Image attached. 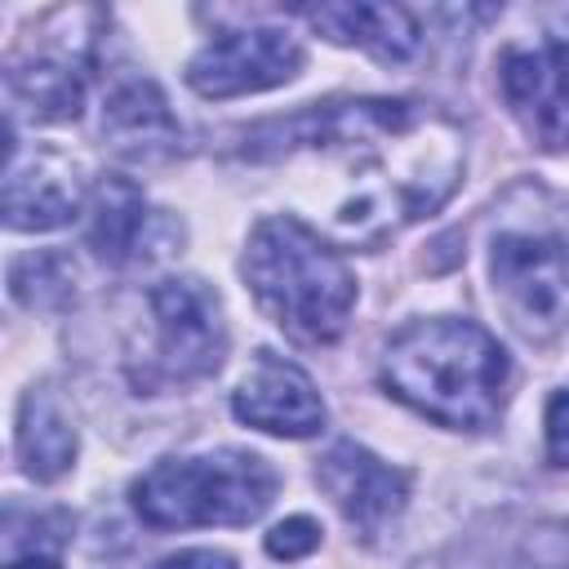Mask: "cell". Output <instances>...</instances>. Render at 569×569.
<instances>
[{
	"instance_id": "12",
	"label": "cell",
	"mask_w": 569,
	"mask_h": 569,
	"mask_svg": "<svg viewBox=\"0 0 569 569\" xmlns=\"http://www.w3.org/2000/svg\"><path fill=\"white\" fill-rule=\"evenodd\" d=\"M231 413L267 436H284V440H307L325 427V400L316 391V382L307 378V369H298L293 360L276 356V351H258L249 373L240 378L236 396H231Z\"/></svg>"
},
{
	"instance_id": "13",
	"label": "cell",
	"mask_w": 569,
	"mask_h": 569,
	"mask_svg": "<svg viewBox=\"0 0 569 569\" xmlns=\"http://www.w3.org/2000/svg\"><path fill=\"white\" fill-rule=\"evenodd\" d=\"M102 138L129 164H156L178 156L182 147V129L169 111V98L147 76H129L111 84L102 102Z\"/></svg>"
},
{
	"instance_id": "18",
	"label": "cell",
	"mask_w": 569,
	"mask_h": 569,
	"mask_svg": "<svg viewBox=\"0 0 569 569\" xmlns=\"http://www.w3.org/2000/svg\"><path fill=\"white\" fill-rule=\"evenodd\" d=\"M502 569H569V520H542L525 529Z\"/></svg>"
},
{
	"instance_id": "4",
	"label": "cell",
	"mask_w": 569,
	"mask_h": 569,
	"mask_svg": "<svg viewBox=\"0 0 569 569\" xmlns=\"http://www.w3.org/2000/svg\"><path fill=\"white\" fill-rule=\"evenodd\" d=\"M276 471L262 453L213 449L187 458H160L129 489L133 511L151 529H204L249 525L276 498Z\"/></svg>"
},
{
	"instance_id": "20",
	"label": "cell",
	"mask_w": 569,
	"mask_h": 569,
	"mask_svg": "<svg viewBox=\"0 0 569 569\" xmlns=\"http://www.w3.org/2000/svg\"><path fill=\"white\" fill-rule=\"evenodd\" d=\"M542 431H547V462L551 467H569V391H556L547 400Z\"/></svg>"
},
{
	"instance_id": "19",
	"label": "cell",
	"mask_w": 569,
	"mask_h": 569,
	"mask_svg": "<svg viewBox=\"0 0 569 569\" xmlns=\"http://www.w3.org/2000/svg\"><path fill=\"white\" fill-rule=\"evenodd\" d=\"M320 547V525L311 516H289L267 533V551L276 560H302Z\"/></svg>"
},
{
	"instance_id": "6",
	"label": "cell",
	"mask_w": 569,
	"mask_h": 569,
	"mask_svg": "<svg viewBox=\"0 0 569 569\" xmlns=\"http://www.w3.org/2000/svg\"><path fill=\"white\" fill-rule=\"evenodd\" d=\"M489 276L511 325L547 342L569 325V240L556 231H502L489 244Z\"/></svg>"
},
{
	"instance_id": "1",
	"label": "cell",
	"mask_w": 569,
	"mask_h": 569,
	"mask_svg": "<svg viewBox=\"0 0 569 569\" xmlns=\"http://www.w3.org/2000/svg\"><path fill=\"white\" fill-rule=\"evenodd\" d=\"M249 160H320L333 187L325 227L351 244H382L436 213L462 182V138L449 116L413 98H333L244 129Z\"/></svg>"
},
{
	"instance_id": "14",
	"label": "cell",
	"mask_w": 569,
	"mask_h": 569,
	"mask_svg": "<svg viewBox=\"0 0 569 569\" xmlns=\"http://www.w3.org/2000/svg\"><path fill=\"white\" fill-rule=\"evenodd\" d=\"M93 49L89 40H67L58 49H27L9 62V98L36 120H76L89 89Z\"/></svg>"
},
{
	"instance_id": "5",
	"label": "cell",
	"mask_w": 569,
	"mask_h": 569,
	"mask_svg": "<svg viewBox=\"0 0 569 569\" xmlns=\"http://www.w3.org/2000/svg\"><path fill=\"white\" fill-rule=\"evenodd\" d=\"M227 360V320L218 293L196 276H169L147 293V338L129 351L138 391H169L218 373Z\"/></svg>"
},
{
	"instance_id": "11",
	"label": "cell",
	"mask_w": 569,
	"mask_h": 569,
	"mask_svg": "<svg viewBox=\"0 0 569 569\" xmlns=\"http://www.w3.org/2000/svg\"><path fill=\"white\" fill-rule=\"evenodd\" d=\"M89 187L84 169L62 151H22L9 129V160H4V222L13 231H49L80 213Z\"/></svg>"
},
{
	"instance_id": "16",
	"label": "cell",
	"mask_w": 569,
	"mask_h": 569,
	"mask_svg": "<svg viewBox=\"0 0 569 569\" xmlns=\"http://www.w3.org/2000/svg\"><path fill=\"white\" fill-rule=\"evenodd\" d=\"M18 462L31 480H58L76 462V422L62 409V400L49 387H31L18 405V431H13Z\"/></svg>"
},
{
	"instance_id": "3",
	"label": "cell",
	"mask_w": 569,
	"mask_h": 569,
	"mask_svg": "<svg viewBox=\"0 0 569 569\" xmlns=\"http://www.w3.org/2000/svg\"><path fill=\"white\" fill-rule=\"evenodd\" d=\"M240 276L253 302L307 347H325L347 329L356 307L351 262L302 218H262L240 258Z\"/></svg>"
},
{
	"instance_id": "2",
	"label": "cell",
	"mask_w": 569,
	"mask_h": 569,
	"mask_svg": "<svg viewBox=\"0 0 569 569\" xmlns=\"http://www.w3.org/2000/svg\"><path fill=\"white\" fill-rule=\"evenodd\" d=\"M378 378L427 422L449 431H485L502 418L511 360L476 320L431 316L405 325L387 342Z\"/></svg>"
},
{
	"instance_id": "9",
	"label": "cell",
	"mask_w": 569,
	"mask_h": 569,
	"mask_svg": "<svg viewBox=\"0 0 569 569\" xmlns=\"http://www.w3.org/2000/svg\"><path fill=\"white\" fill-rule=\"evenodd\" d=\"M316 485L365 542H378L409 507V471L382 462L356 440H338L325 449V458L316 462Z\"/></svg>"
},
{
	"instance_id": "22",
	"label": "cell",
	"mask_w": 569,
	"mask_h": 569,
	"mask_svg": "<svg viewBox=\"0 0 569 569\" xmlns=\"http://www.w3.org/2000/svg\"><path fill=\"white\" fill-rule=\"evenodd\" d=\"M9 569H62V565L53 556H44V551H27V556L9 560Z\"/></svg>"
},
{
	"instance_id": "10",
	"label": "cell",
	"mask_w": 569,
	"mask_h": 569,
	"mask_svg": "<svg viewBox=\"0 0 569 569\" xmlns=\"http://www.w3.org/2000/svg\"><path fill=\"white\" fill-rule=\"evenodd\" d=\"M178 222L164 209H151L142 187L111 173L89 191V249L107 267H138L169 253Z\"/></svg>"
},
{
	"instance_id": "21",
	"label": "cell",
	"mask_w": 569,
	"mask_h": 569,
	"mask_svg": "<svg viewBox=\"0 0 569 569\" xmlns=\"http://www.w3.org/2000/svg\"><path fill=\"white\" fill-rule=\"evenodd\" d=\"M151 569H236V560L227 551H209V547H191V551H178V556H164L160 565Z\"/></svg>"
},
{
	"instance_id": "17",
	"label": "cell",
	"mask_w": 569,
	"mask_h": 569,
	"mask_svg": "<svg viewBox=\"0 0 569 569\" xmlns=\"http://www.w3.org/2000/svg\"><path fill=\"white\" fill-rule=\"evenodd\" d=\"M9 293L27 307V311H53L67 307L76 298V262L67 253L40 249L27 253L9 267Z\"/></svg>"
},
{
	"instance_id": "8",
	"label": "cell",
	"mask_w": 569,
	"mask_h": 569,
	"mask_svg": "<svg viewBox=\"0 0 569 569\" xmlns=\"http://www.w3.org/2000/svg\"><path fill=\"white\" fill-rule=\"evenodd\" d=\"M307 62V49L284 27H236L218 31L191 62L187 84L200 98H240L289 84Z\"/></svg>"
},
{
	"instance_id": "15",
	"label": "cell",
	"mask_w": 569,
	"mask_h": 569,
	"mask_svg": "<svg viewBox=\"0 0 569 569\" xmlns=\"http://www.w3.org/2000/svg\"><path fill=\"white\" fill-rule=\"evenodd\" d=\"M302 18L333 44H356L378 62H409L422 44L418 13L405 4H316Z\"/></svg>"
},
{
	"instance_id": "7",
	"label": "cell",
	"mask_w": 569,
	"mask_h": 569,
	"mask_svg": "<svg viewBox=\"0 0 569 569\" xmlns=\"http://www.w3.org/2000/svg\"><path fill=\"white\" fill-rule=\"evenodd\" d=\"M498 93L542 151H569V31L507 44L498 58Z\"/></svg>"
}]
</instances>
